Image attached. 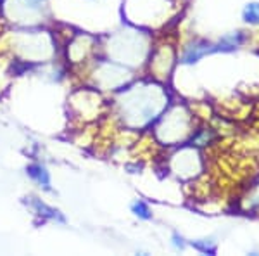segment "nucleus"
I'll return each mask as SVG.
<instances>
[{
  "mask_svg": "<svg viewBox=\"0 0 259 256\" xmlns=\"http://www.w3.org/2000/svg\"><path fill=\"white\" fill-rule=\"evenodd\" d=\"M242 19L249 24H259V2H249L244 7Z\"/></svg>",
  "mask_w": 259,
  "mask_h": 256,
  "instance_id": "20e7f679",
  "label": "nucleus"
},
{
  "mask_svg": "<svg viewBox=\"0 0 259 256\" xmlns=\"http://www.w3.org/2000/svg\"><path fill=\"white\" fill-rule=\"evenodd\" d=\"M26 173L38 184L40 187L44 189H50V175L49 171L45 170V166L41 165H30L26 168Z\"/></svg>",
  "mask_w": 259,
  "mask_h": 256,
  "instance_id": "7ed1b4c3",
  "label": "nucleus"
},
{
  "mask_svg": "<svg viewBox=\"0 0 259 256\" xmlns=\"http://www.w3.org/2000/svg\"><path fill=\"white\" fill-rule=\"evenodd\" d=\"M216 52V45L211 44V42H206V40H200L197 44L190 45L189 49L185 50V54H183V62H197L199 59H202L204 56H207V54H212Z\"/></svg>",
  "mask_w": 259,
  "mask_h": 256,
  "instance_id": "f257e3e1",
  "label": "nucleus"
},
{
  "mask_svg": "<svg viewBox=\"0 0 259 256\" xmlns=\"http://www.w3.org/2000/svg\"><path fill=\"white\" fill-rule=\"evenodd\" d=\"M245 42V35L242 31H232L228 35H225L216 45V52H230V50H235L240 47Z\"/></svg>",
  "mask_w": 259,
  "mask_h": 256,
  "instance_id": "f03ea898",
  "label": "nucleus"
},
{
  "mask_svg": "<svg viewBox=\"0 0 259 256\" xmlns=\"http://www.w3.org/2000/svg\"><path fill=\"white\" fill-rule=\"evenodd\" d=\"M132 211H133V215L139 216L140 220H150V218H152L150 208L144 203V201H135V203L132 204Z\"/></svg>",
  "mask_w": 259,
  "mask_h": 256,
  "instance_id": "39448f33",
  "label": "nucleus"
},
{
  "mask_svg": "<svg viewBox=\"0 0 259 256\" xmlns=\"http://www.w3.org/2000/svg\"><path fill=\"white\" fill-rule=\"evenodd\" d=\"M192 246H195L199 251H202V253H206V254H214L216 253V244L212 241H207V239L199 241V242H194Z\"/></svg>",
  "mask_w": 259,
  "mask_h": 256,
  "instance_id": "423d86ee",
  "label": "nucleus"
},
{
  "mask_svg": "<svg viewBox=\"0 0 259 256\" xmlns=\"http://www.w3.org/2000/svg\"><path fill=\"white\" fill-rule=\"evenodd\" d=\"M173 246L177 247V249H183V247H185L183 237H182V236H178V234H173Z\"/></svg>",
  "mask_w": 259,
  "mask_h": 256,
  "instance_id": "6e6552de",
  "label": "nucleus"
},
{
  "mask_svg": "<svg viewBox=\"0 0 259 256\" xmlns=\"http://www.w3.org/2000/svg\"><path fill=\"white\" fill-rule=\"evenodd\" d=\"M209 138H211V132H206V130H204V132H200L199 137L194 138V142H195V144H199V145H204V144H207V142H209Z\"/></svg>",
  "mask_w": 259,
  "mask_h": 256,
  "instance_id": "0eeeda50",
  "label": "nucleus"
}]
</instances>
